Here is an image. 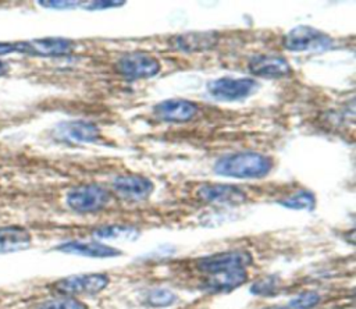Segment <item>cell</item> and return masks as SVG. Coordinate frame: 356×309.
<instances>
[{"mask_svg": "<svg viewBox=\"0 0 356 309\" xmlns=\"http://www.w3.org/2000/svg\"><path fill=\"white\" fill-rule=\"evenodd\" d=\"M273 168V160L259 152H238L221 156L216 164L214 171L222 177H232L241 180L263 178Z\"/></svg>", "mask_w": 356, "mask_h": 309, "instance_id": "cell-1", "label": "cell"}, {"mask_svg": "<svg viewBox=\"0 0 356 309\" xmlns=\"http://www.w3.org/2000/svg\"><path fill=\"white\" fill-rule=\"evenodd\" d=\"M114 70L128 81H138L157 75L161 64L154 56L146 52H128L115 61Z\"/></svg>", "mask_w": 356, "mask_h": 309, "instance_id": "cell-2", "label": "cell"}, {"mask_svg": "<svg viewBox=\"0 0 356 309\" xmlns=\"http://www.w3.org/2000/svg\"><path fill=\"white\" fill-rule=\"evenodd\" d=\"M282 46L291 52H323L332 46V39L309 25H299L282 36Z\"/></svg>", "mask_w": 356, "mask_h": 309, "instance_id": "cell-3", "label": "cell"}, {"mask_svg": "<svg viewBox=\"0 0 356 309\" xmlns=\"http://www.w3.org/2000/svg\"><path fill=\"white\" fill-rule=\"evenodd\" d=\"M67 205L78 213H92L102 210L110 200V193L100 185L86 184L72 188L67 193Z\"/></svg>", "mask_w": 356, "mask_h": 309, "instance_id": "cell-4", "label": "cell"}, {"mask_svg": "<svg viewBox=\"0 0 356 309\" xmlns=\"http://www.w3.org/2000/svg\"><path fill=\"white\" fill-rule=\"evenodd\" d=\"M253 258L248 251H228L209 255L196 260V267L207 274L229 270H242L252 264Z\"/></svg>", "mask_w": 356, "mask_h": 309, "instance_id": "cell-5", "label": "cell"}, {"mask_svg": "<svg viewBox=\"0 0 356 309\" xmlns=\"http://www.w3.org/2000/svg\"><path fill=\"white\" fill-rule=\"evenodd\" d=\"M257 88L253 78H231L222 77L213 79L207 84V92L216 99L222 102H232L248 97Z\"/></svg>", "mask_w": 356, "mask_h": 309, "instance_id": "cell-6", "label": "cell"}, {"mask_svg": "<svg viewBox=\"0 0 356 309\" xmlns=\"http://www.w3.org/2000/svg\"><path fill=\"white\" fill-rule=\"evenodd\" d=\"M108 284L106 274H81L61 278L53 284V290L61 295H95L103 291Z\"/></svg>", "mask_w": 356, "mask_h": 309, "instance_id": "cell-7", "label": "cell"}, {"mask_svg": "<svg viewBox=\"0 0 356 309\" xmlns=\"http://www.w3.org/2000/svg\"><path fill=\"white\" fill-rule=\"evenodd\" d=\"M74 43L64 38H42L14 42V53H24L40 57H60L72 52Z\"/></svg>", "mask_w": 356, "mask_h": 309, "instance_id": "cell-8", "label": "cell"}, {"mask_svg": "<svg viewBox=\"0 0 356 309\" xmlns=\"http://www.w3.org/2000/svg\"><path fill=\"white\" fill-rule=\"evenodd\" d=\"M153 182L139 174H124L118 175L113 181V189L114 192L125 200L131 202H139L149 198V195L153 192Z\"/></svg>", "mask_w": 356, "mask_h": 309, "instance_id": "cell-9", "label": "cell"}, {"mask_svg": "<svg viewBox=\"0 0 356 309\" xmlns=\"http://www.w3.org/2000/svg\"><path fill=\"white\" fill-rule=\"evenodd\" d=\"M250 74L268 79L285 78L292 74V67L288 60L277 54H257L249 60Z\"/></svg>", "mask_w": 356, "mask_h": 309, "instance_id": "cell-10", "label": "cell"}, {"mask_svg": "<svg viewBox=\"0 0 356 309\" xmlns=\"http://www.w3.org/2000/svg\"><path fill=\"white\" fill-rule=\"evenodd\" d=\"M197 104L185 99H167L153 107L156 118L164 122H186L197 114Z\"/></svg>", "mask_w": 356, "mask_h": 309, "instance_id": "cell-11", "label": "cell"}, {"mask_svg": "<svg viewBox=\"0 0 356 309\" xmlns=\"http://www.w3.org/2000/svg\"><path fill=\"white\" fill-rule=\"evenodd\" d=\"M168 43L172 49L184 53H200L216 47L218 43V33L214 31L186 32L171 36Z\"/></svg>", "mask_w": 356, "mask_h": 309, "instance_id": "cell-12", "label": "cell"}, {"mask_svg": "<svg viewBox=\"0 0 356 309\" xmlns=\"http://www.w3.org/2000/svg\"><path fill=\"white\" fill-rule=\"evenodd\" d=\"M56 136L70 143H90L100 138V129L97 125L83 120L64 121L54 129Z\"/></svg>", "mask_w": 356, "mask_h": 309, "instance_id": "cell-13", "label": "cell"}, {"mask_svg": "<svg viewBox=\"0 0 356 309\" xmlns=\"http://www.w3.org/2000/svg\"><path fill=\"white\" fill-rule=\"evenodd\" d=\"M199 199L207 203H241L246 199V193L234 185L228 184H204L197 189Z\"/></svg>", "mask_w": 356, "mask_h": 309, "instance_id": "cell-14", "label": "cell"}, {"mask_svg": "<svg viewBox=\"0 0 356 309\" xmlns=\"http://www.w3.org/2000/svg\"><path fill=\"white\" fill-rule=\"evenodd\" d=\"M58 251L70 255H79L86 258H114L120 256L121 252L113 246L104 245L97 241H70L57 246Z\"/></svg>", "mask_w": 356, "mask_h": 309, "instance_id": "cell-15", "label": "cell"}, {"mask_svg": "<svg viewBox=\"0 0 356 309\" xmlns=\"http://www.w3.org/2000/svg\"><path fill=\"white\" fill-rule=\"evenodd\" d=\"M248 280V273L245 269L242 270H229V271H218L209 274V277L203 281L202 288L207 292H228L234 288H238Z\"/></svg>", "mask_w": 356, "mask_h": 309, "instance_id": "cell-16", "label": "cell"}, {"mask_svg": "<svg viewBox=\"0 0 356 309\" xmlns=\"http://www.w3.org/2000/svg\"><path fill=\"white\" fill-rule=\"evenodd\" d=\"M31 232L19 225L0 227V253L19 252L31 246Z\"/></svg>", "mask_w": 356, "mask_h": 309, "instance_id": "cell-17", "label": "cell"}, {"mask_svg": "<svg viewBox=\"0 0 356 309\" xmlns=\"http://www.w3.org/2000/svg\"><path fill=\"white\" fill-rule=\"evenodd\" d=\"M93 235L100 239H124V241H134L139 237V230L131 225H103L93 231Z\"/></svg>", "mask_w": 356, "mask_h": 309, "instance_id": "cell-18", "label": "cell"}, {"mask_svg": "<svg viewBox=\"0 0 356 309\" xmlns=\"http://www.w3.org/2000/svg\"><path fill=\"white\" fill-rule=\"evenodd\" d=\"M280 205L288 209H295V210H312L316 205L314 195L309 191H298L285 199L278 200Z\"/></svg>", "mask_w": 356, "mask_h": 309, "instance_id": "cell-19", "label": "cell"}, {"mask_svg": "<svg viewBox=\"0 0 356 309\" xmlns=\"http://www.w3.org/2000/svg\"><path fill=\"white\" fill-rule=\"evenodd\" d=\"M36 309H88L86 305L71 296H60L49 299L38 305Z\"/></svg>", "mask_w": 356, "mask_h": 309, "instance_id": "cell-20", "label": "cell"}, {"mask_svg": "<svg viewBox=\"0 0 356 309\" xmlns=\"http://www.w3.org/2000/svg\"><path fill=\"white\" fill-rule=\"evenodd\" d=\"M177 296L170 290L165 288H156L147 292L146 295V303L149 306H170L172 302H175Z\"/></svg>", "mask_w": 356, "mask_h": 309, "instance_id": "cell-21", "label": "cell"}, {"mask_svg": "<svg viewBox=\"0 0 356 309\" xmlns=\"http://www.w3.org/2000/svg\"><path fill=\"white\" fill-rule=\"evenodd\" d=\"M321 296L314 291H305L292 298L288 303V309H312L318 305Z\"/></svg>", "mask_w": 356, "mask_h": 309, "instance_id": "cell-22", "label": "cell"}, {"mask_svg": "<svg viewBox=\"0 0 356 309\" xmlns=\"http://www.w3.org/2000/svg\"><path fill=\"white\" fill-rule=\"evenodd\" d=\"M278 287H280V278L277 276H268V277H264V278L256 281L250 287V292L256 294V295L268 296V295L275 294L278 291Z\"/></svg>", "mask_w": 356, "mask_h": 309, "instance_id": "cell-23", "label": "cell"}, {"mask_svg": "<svg viewBox=\"0 0 356 309\" xmlns=\"http://www.w3.org/2000/svg\"><path fill=\"white\" fill-rule=\"evenodd\" d=\"M125 4V1H90V3H85L83 6H86L85 8L88 10H103V8H110V7H118Z\"/></svg>", "mask_w": 356, "mask_h": 309, "instance_id": "cell-24", "label": "cell"}, {"mask_svg": "<svg viewBox=\"0 0 356 309\" xmlns=\"http://www.w3.org/2000/svg\"><path fill=\"white\" fill-rule=\"evenodd\" d=\"M39 4L49 7V8H71V7L79 6L82 3H79V1H39Z\"/></svg>", "mask_w": 356, "mask_h": 309, "instance_id": "cell-25", "label": "cell"}, {"mask_svg": "<svg viewBox=\"0 0 356 309\" xmlns=\"http://www.w3.org/2000/svg\"><path fill=\"white\" fill-rule=\"evenodd\" d=\"M7 71H8V65H7L4 61H1V60H0V77L6 75V74H7Z\"/></svg>", "mask_w": 356, "mask_h": 309, "instance_id": "cell-26", "label": "cell"}, {"mask_svg": "<svg viewBox=\"0 0 356 309\" xmlns=\"http://www.w3.org/2000/svg\"><path fill=\"white\" fill-rule=\"evenodd\" d=\"M264 309H288V308H284V306H270V308H264Z\"/></svg>", "mask_w": 356, "mask_h": 309, "instance_id": "cell-27", "label": "cell"}]
</instances>
